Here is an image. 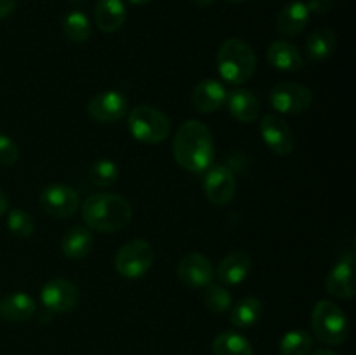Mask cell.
Returning <instances> with one entry per match:
<instances>
[{"instance_id": "cell-23", "label": "cell", "mask_w": 356, "mask_h": 355, "mask_svg": "<svg viewBox=\"0 0 356 355\" xmlns=\"http://www.w3.org/2000/svg\"><path fill=\"white\" fill-rule=\"evenodd\" d=\"M261 317H263V303H261V299L254 298V296H247V298L240 299L238 303L232 306V313H229V320L238 329L256 326Z\"/></svg>"}, {"instance_id": "cell-27", "label": "cell", "mask_w": 356, "mask_h": 355, "mask_svg": "<svg viewBox=\"0 0 356 355\" xmlns=\"http://www.w3.org/2000/svg\"><path fill=\"white\" fill-rule=\"evenodd\" d=\"M118 178H120V169L113 160L101 159L90 166L89 169V180L99 188H110L117 184Z\"/></svg>"}, {"instance_id": "cell-31", "label": "cell", "mask_w": 356, "mask_h": 355, "mask_svg": "<svg viewBox=\"0 0 356 355\" xmlns=\"http://www.w3.org/2000/svg\"><path fill=\"white\" fill-rule=\"evenodd\" d=\"M19 159V148L7 134L0 132V166H14Z\"/></svg>"}, {"instance_id": "cell-10", "label": "cell", "mask_w": 356, "mask_h": 355, "mask_svg": "<svg viewBox=\"0 0 356 355\" xmlns=\"http://www.w3.org/2000/svg\"><path fill=\"white\" fill-rule=\"evenodd\" d=\"M259 129L264 143L275 155H291L294 150V134L291 125L280 115L266 113L261 118Z\"/></svg>"}, {"instance_id": "cell-38", "label": "cell", "mask_w": 356, "mask_h": 355, "mask_svg": "<svg viewBox=\"0 0 356 355\" xmlns=\"http://www.w3.org/2000/svg\"><path fill=\"white\" fill-rule=\"evenodd\" d=\"M70 2H72L75 7H82L87 0H70Z\"/></svg>"}, {"instance_id": "cell-16", "label": "cell", "mask_w": 356, "mask_h": 355, "mask_svg": "<svg viewBox=\"0 0 356 355\" xmlns=\"http://www.w3.org/2000/svg\"><path fill=\"white\" fill-rule=\"evenodd\" d=\"M226 104L232 117L243 124H252L261 115L259 97L249 89H235L226 94Z\"/></svg>"}, {"instance_id": "cell-19", "label": "cell", "mask_w": 356, "mask_h": 355, "mask_svg": "<svg viewBox=\"0 0 356 355\" xmlns=\"http://www.w3.org/2000/svg\"><path fill=\"white\" fill-rule=\"evenodd\" d=\"M266 58L268 63L280 72H299L305 66V59L299 49L287 40L271 42Z\"/></svg>"}, {"instance_id": "cell-26", "label": "cell", "mask_w": 356, "mask_h": 355, "mask_svg": "<svg viewBox=\"0 0 356 355\" xmlns=\"http://www.w3.org/2000/svg\"><path fill=\"white\" fill-rule=\"evenodd\" d=\"M90 33H92V26H90L89 17L82 10H72L63 17V35L70 42L83 44L89 40Z\"/></svg>"}, {"instance_id": "cell-29", "label": "cell", "mask_w": 356, "mask_h": 355, "mask_svg": "<svg viewBox=\"0 0 356 355\" xmlns=\"http://www.w3.org/2000/svg\"><path fill=\"white\" fill-rule=\"evenodd\" d=\"M204 303L212 313H225L232 308V292L222 284H209L204 287Z\"/></svg>"}, {"instance_id": "cell-4", "label": "cell", "mask_w": 356, "mask_h": 355, "mask_svg": "<svg viewBox=\"0 0 356 355\" xmlns=\"http://www.w3.org/2000/svg\"><path fill=\"white\" fill-rule=\"evenodd\" d=\"M312 327L316 340L330 347L343 345L350 334V322H348L346 313L337 303L330 299H320L316 303L312 313Z\"/></svg>"}, {"instance_id": "cell-2", "label": "cell", "mask_w": 356, "mask_h": 355, "mask_svg": "<svg viewBox=\"0 0 356 355\" xmlns=\"http://www.w3.org/2000/svg\"><path fill=\"white\" fill-rule=\"evenodd\" d=\"M87 228L101 233H113L125 228L132 219V205L117 194H92L80 205Z\"/></svg>"}, {"instance_id": "cell-28", "label": "cell", "mask_w": 356, "mask_h": 355, "mask_svg": "<svg viewBox=\"0 0 356 355\" xmlns=\"http://www.w3.org/2000/svg\"><path fill=\"white\" fill-rule=\"evenodd\" d=\"M313 347V336L308 331L294 329L285 334L280 341L282 355H308Z\"/></svg>"}, {"instance_id": "cell-14", "label": "cell", "mask_w": 356, "mask_h": 355, "mask_svg": "<svg viewBox=\"0 0 356 355\" xmlns=\"http://www.w3.org/2000/svg\"><path fill=\"white\" fill-rule=\"evenodd\" d=\"M236 181L232 171L225 166H214L209 169L207 176L204 181L205 197L211 204L222 207L229 204L235 197Z\"/></svg>"}, {"instance_id": "cell-22", "label": "cell", "mask_w": 356, "mask_h": 355, "mask_svg": "<svg viewBox=\"0 0 356 355\" xmlns=\"http://www.w3.org/2000/svg\"><path fill=\"white\" fill-rule=\"evenodd\" d=\"M94 237L86 226H72L61 240V251L68 260H82L92 251Z\"/></svg>"}, {"instance_id": "cell-17", "label": "cell", "mask_w": 356, "mask_h": 355, "mask_svg": "<svg viewBox=\"0 0 356 355\" xmlns=\"http://www.w3.org/2000/svg\"><path fill=\"white\" fill-rule=\"evenodd\" d=\"M250 271V258L249 254L242 253V251H235L229 253L221 260L218 265V270H214V277L222 285H238L247 278Z\"/></svg>"}, {"instance_id": "cell-21", "label": "cell", "mask_w": 356, "mask_h": 355, "mask_svg": "<svg viewBox=\"0 0 356 355\" xmlns=\"http://www.w3.org/2000/svg\"><path fill=\"white\" fill-rule=\"evenodd\" d=\"M33 298L26 292H13L0 301V317L9 322H26L35 315Z\"/></svg>"}, {"instance_id": "cell-34", "label": "cell", "mask_w": 356, "mask_h": 355, "mask_svg": "<svg viewBox=\"0 0 356 355\" xmlns=\"http://www.w3.org/2000/svg\"><path fill=\"white\" fill-rule=\"evenodd\" d=\"M7 209H9V198H7L6 191H3L2 188H0V216L6 214Z\"/></svg>"}, {"instance_id": "cell-32", "label": "cell", "mask_w": 356, "mask_h": 355, "mask_svg": "<svg viewBox=\"0 0 356 355\" xmlns=\"http://www.w3.org/2000/svg\"><path fill=\"white\" fill-rule=\"evenodd\" d=\"M309 14H325L332 9V0H308Z\"/></svg>"}, {"instance_id": "cell-15", "label": "cell", "mask_w": 356, "mask_h": 355, "mask_svg": "<svg viewBox=\"0 0 356 355\" xmlns=\"http://www.w3.org/2000/svg\"><path fill=\"white\" fill-rule=\"evenodd\" d=\"M226 89L219 80L205 79L191 93V104L198 113H214L226 103Z\"/></svg>"}, {"instance_id": "cell-36", "label": "cell", "mask_w": 356, "mask_h": 355, "mask_svg": "<svg viewBox=\"0 0 356 355\" xmlns=\"http://www.w3.org/2000/svg\"><path fill=\"white\" fill-rule=\"evenodd\" d=\"M312 355H337V354H334V352H330V350H325V348H320V350L313 352Z\"/></svg>"}, {"instance_id": "cell-18", "label": "cell", "mask_w": 356, "mask_h": 355, "mask_svg": "<svg viewBox=\"0 0 356 355\" xmlns=\"http://www.w3.org/2000/svg\"><path fill=\"white\" fill-rule=\"evenodd\" d=\"M127 17L124 0H97L94 7V21L103 33H115L120 30Z\"/></svg>"}, {"instance_id": "cell-20", "label": "cell", "mask_w": 356, "mask_h": 355, "mask_svg": "<svg viewBox=\"0 0 356 355\" xmlns=\"http://www.w3.org/2000/svg\"><path fill=\"white\" fill-rule=\"evenodd\" d=\"M309 10L308 6L301 0H294V2L287 3L284 9L278 13L277 17V30L282 35H289V37H296L301 33L309 23Z\"/></svg>"}, {"instance_id": "cell-9", "label": "cell", "mask_w": 356, "mask_h": 355, "mask_svg": "<svg viewBox=\"0 0 356 355\" xmlns=\"http://www.w3.org/2000/svg\"><path fill=\"white\" fill-rule=\"evenodd\" d=\"M129 101L118 90H103L97 93L87 104V113L99 124H113L127 115Z\"/></svg>"}, {"instance_id": "cell-30", "label": "cell", "mask_w": 356, "mask_h": 355, "mask_svg": "<svg viewBox=\"0 0 356 355\" xmlns=\"http://www.w3.org/2000/svg\"><path fill=\"white\" fill-rule=\"evenodd\" d=\"M7 228L17 239H28L35 232L33 216L23 209H10L7 216Z\"/></svg>"}, {"instance_id": "cell-7", "label": "cell", "mask_w": 356, "mask_h": 355, "mask_svg": "<svg viewBox=\"0 0 356 355\" xmlns=\"http://www.w3.org/2000/svg\"><path fill=\"white\" fill-rule=\"evenodd\" d=\"M270 103L278 113H305L313 103V93L298 82H280L271 89Z\"/></svg>"}, {"instance_id": "cell-6", "label": "cell", "mask_w": 356, "mask_h": 355, "mask_svg": "<svg viewBox=\"0 0 356 355\" xmlns=\"http://www.w3.org/2000/svg\"><path fill=\"white\" fill-rule=\"evenodd\" d=\"M155 251L148 240L134 239L125 242L115 254V268L122 277L129 281L141 278L152 270Z\"/></svg>"}, {"instance_id": "cell-24", "label": "cell", "mask_w": 356, "mask_h": 355, "mask_svg": "<svg viewBox=\"0 0 356 355\" xmlns=\"http://www.w3.org/2000/svg\"><path fill=\"white\" fill-rule=\"evenodd\" d=\"M336 44V33L330 28H320L306 38V54L309 59L322 61V59L330 58L334 54Z\"/></svg>"}, {"instance_id": "cell-5", "label": "cell", "mask_w": 356, "mask_h": 355, "mask_svg": "<svg viewBox=\"0 0 356 355\" xmlns=\"http://www.w3.org/2000/svg\"><path fill=\"white\" fill-rule=\"evenodd\" d=\"M127 124L131 134L146 145L162 143L172 129L169 117L149 104H138L132 108L127 115Z\"/></svg>"}, {"instance_id": "cell-1", "label": "cell", "mask_w": 356, "mask_h": 355, "mask_svg": "<svg viewBox=\"0 0 356 355\" xmlns=\"http://www.w3.org/2000/svg\"><path fill=\"white\" fill-rule=\"evenodd\" d=\"M174 159L190 173H204L214 160V139L200 120H186L174 136Z\"/></svg>"}, {"instance_id": "cell-35", "label": "cell", "mask_w": 356, "mask_h": 355, "mask_svg": "<svg viewBox=\"0 0 356 355\" xmlns=\"http://www.w3.org/2000/svg\"><path fill=\"white\" fill-rule=\"evenodd\" d=\"M191 2L197 3V6H200V7H209V6H212L216 0H191Z\"/></svg>"}, {"instance_id": "cell-8", "label": "cell", "mask_w": 356, "mask_h": 355, "mask_svg": "<svg viewBox=\"0 0 356 355\" xmlns=\"http://www.w3.org/2000/svg\"><path fill=\"white\" fill-rule=\"evenodd\" d=\"M40 207L52 218H70L80 207V197L75 188L68 184H51L40 194Z\"/></svg>"}, {"instance_id": "cell-3", "label": "cell", "mask_w": 356, "mask_h": 355, "mask_svg": "<svg viewBox=\"0 0 356 355\" xmlns=\"http://www.w3.org/2000/svg\"><path fill=\"white\" fill-rule=\"evenodd\" d=\"M257 58L250 44L242 38H228L218 52V70L221 79L233 86H242L256 73Z\"/></svg>"}, {"instance_id": "cell-13", "label": "cell", "mask_w": 356, "mask_h": 355, "mask_svg": "<svg viewBox=\"0 0 356 355\" xmlns=\"http://www.w3.org/2000/svg\"><path fill=\"white\" fill-rule=\"evenodd\" d=\"M80 292L73 282L66 278H52L42 287L40 299L49 312H72L79 305Z\"/></svg>"}, {"instance_id": "cell-39", "label": "cell", "mask_w": 356, "mask_h": 355, "mask_svg": "<svg viewBox=\"0 0 356 355\" xmlns=\"http://www.w3.org/2000/svg\"><path fill=\"white\" fill-rule=\"evenodd\" d=\"M228 2H236V3H238V2H247V0H228Z\"/></svg>"}, {"instance_id": "cell-11", "label": "cell", "mask_w": 356, "mask_h": 355, "mask_svg": "<svg viewBox=\"0 0 356 355\" xmlns=\"http://www.w3.org/2000/svg\"><path fill=\"white\" fill-rule=\"evenodd\" d=\"M355 267L356 256L353 251L343 254L336 267L329 271L325 281V289L330 296L337 299L355 298Z\"/></svg>"}, {"instance_id": "cell-37", "label": "cell", "mask_w": 356, "mask_h": 355, "mask_svg": "<svg viewBox=\"0 0 356 355\" xmlns=\"http://www.w3.org/2000/svg\"><path fill=\"white\" fill-rule=\"evenodd\" d=\"M129 2H132V3H136V6H145V3H148V2H152V0H129Z\"/></svg>"}, {"instance_id": "cell-33", "label": "cell", "mask_w": 356, "mask_h": 355, "mask_svg": "<svg viewBox=\"0 0 356 355\" xmlns=\"http://www.w3.org/2000/svg\"><path fill=\"white\" fill-rule=\"evenodd\" d=\"M16 10V0H0V19L13 16Z\"/></svg>"}, {"instance_id": "cell-12", "label": "cell", "mask_w": 356, "mask_h": 355, "mask_svg": "<svg viewBox=\"0 0 356 355\" xmlns=\"http://www.w3.org/2000/svg\"><path fill=\"white\" fill-rule=\"evenodd\" d=\"M177 277L191 289H204L214 281L211 260L200 253H188L177 263Z\"/></svg>"}, {"instance_id": "cell-25", "label": "cell", "mask_w": 356, "mask_h": 355, "mask_svg": "<svg viewBox=\"0 0 356 355\" xmlns=\"http://www.w3.org/2000/svg\"><path fill=\"white\" fill-rule=\"evenodd\" d=\"M214 355H254L249 340L240 333L225 331L212 343Z\"/></svg>"}]
</instances>
